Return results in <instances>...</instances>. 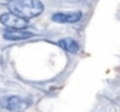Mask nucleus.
<instances>
[{
  "mask_svg": "<svg viewBox=\"0 0 120 112\" xmlns=\"http://www.w3.org/2000/svg\"><path fill=\"white\" fill-rule=\"evenodd\" d=\"M58 45H59V47H61L63 50L71 52V53H77L79 51V44L75 40H73L72 38H64L61 40H59Z\"/></svg>",
  "mask_w": 120,
  "mask_h": 112,
  "instance_id": "6",
  "label": "nucleus"
},
{
  "mask_svg": "<svg viewBox=\"0 0 120 112\" xmlns=\"http://www.w3.org/2000/svg\"><path fill=\"white\" fill-rule=\"evenodd\" d=\"M82 18V13L80 11H73V12H58L52 15V20L54 23L59 24H74L80 21Z\"/></svg>",
  "mask_w": 120,
  "mask_h": 112,
  "instance_id": "4",
  "label": "nucleus"
},
{
  "mask_svg": "<svg viewBox=\"0 0 120 112\" xmlns=\"http://www.w3.org/2000/svg\"><path fill=\"white\" fill-rule=\"evenodd\" d=\"M0 23L11 30H25L28 25L26 19H22L13 13H3L0 15Z\"/></svg>",
  "mask_w": 120,
  "mask_h": 112,
  "instance_id": "3",
  "label": "nucleus"
},
{
  "mask_svg": "<svg viewBox=\"0 0 120 112\" xmlns=\"http://www.w3.org/2000/svg\"><path fill=\"white\" fill-rule=\"evenodd\" d=\"M7 7L11 13L26 20L39 17L44 12V4L40 0H11Z\"/></svg>",
  "mask_w": 120,
  "mask_h": 112,
  "instance_id": "1",
  "label": "nucleus"
},
{
  "mask_svg": "<svg viewBox=\"0 0 120 112\" xmlns=\"http://www.w3.org/2000/svg\"><path fill=\"white\" fill-rule=\"evenodd\" d=\"M30 100L20 96H8L0 99V106L11 112H24L30 106Z\"/></svg>",
  "mask_w": 120,
  "mask_h": 112,
  "instance_id": "2",
  "label": "nucleus"
},
{
  "mask_svg": "<svg viewBox=\"0 0 120 112\" xmlns=\"http://www.w3.org/2000/svg\"><path fill=\"white\" fill-rule=\"evenodd\" d=\"M34 35V33L26 31V30H11L4 33V38L6 40H11V41H19V40H25V39H30Z\"/></svg>",
  "mask_w": 120,
  "mask_h": 112,
  "instance_id": "5",
  "label": "nucleus"
}]
</instances>
